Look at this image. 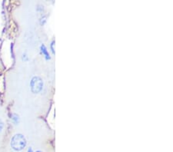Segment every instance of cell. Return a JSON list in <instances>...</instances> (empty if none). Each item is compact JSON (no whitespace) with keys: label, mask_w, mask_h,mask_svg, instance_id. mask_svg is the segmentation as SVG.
<instances>
[{"label":"cell","mask_w":173,"mask_h":152,"mask_svg":"<svg viewBox=\"0 0 173 152\" xmlns=\"http://www.w3.org/2000/svg\"><path fill=\"white\" fill-rule=\"evenodd\" d=\"M26 146V140L22 134H16L11 139V147L14 151H20Z\"/></svg>","instance_id":"cell-1"},{"label":"cell","mask_w":173,"mask_h":152,"mask_svg":"<svg viewBox=\"0 0 173 152\" xmlns=\"http://www.w3.org/2000/svg\"><path fill=\"white\" fill-rule=\"evenodd\" d=\"M30 88L34 94H38L43 88V81L39 76H34L30 81Z\"/></svg>","instance_id":"cell-2"},{"label":"cell","mask_w":173,"mask_h":152,"mask_svg":"<svg viewBox=\"0 0 173 152\" xmlns=\"http://www.w3.org/2000/svg\"><path fill=\"white\" fill-rule=\"evenodd\" d=\"M40 49H41V52L42 53V55H44V56L46 57V59H49L50 56L49 54V51L46 49V47L44 45H42V46H40Z\"/></svg>","instance_id":"cell-3"},{"label":"cell","mask_w":173,"mask_h":152,"mask_svg":"<svg viewBox=\"0 0 173 152\" xmlns=\"http://www.w3.org/2000/svg\"><path fill=\"white\" fill-rule=\"evenodd\" d=\"M3 127H4V123L2 121V119H0V132L2 131V129H3Z\"/></svg>","instance_id":"cell-4"},{"label":"cell","mask_w":173,"mask_h":152,"mask_svg":"<svg viewBox=\"0 0 173 152\" xmlns=\"http://www.w3.org/2000/svg\"><path fill=\"white\" fill-rule=\"evenodd\" d=\"M54 43H55V41H52V44H51V49H52V53H55V51H54V48H53V45H54Z\"/></svg>","instance_id":"cell-5"},{"label":"cell","mask_w":173,"mask_h":152,"mask_svg":"<svg viewBox=\"0 0 173 152\" xmlns=\"http://www.w3.org/2000/svg\"><path fill=\"white\" fill-rule=\"evenodd\" d=\"M28 152H32V148H29V149L28 150Z\"/></svg>","instance_id":"cell-6"},{"label":"cell","mask_w":173,"mask_h":152,"mask_svg":"<svg viewBox=\"0 0 173 152\" xmlns=\"http://www.w3.org/2000/svg\"><path fill=\"white\" fill-rule=\"evenodd\" d=\"M36 152H42V151H36Z\"/></svg>","instance_id":"cell-7"}]
</instances>
